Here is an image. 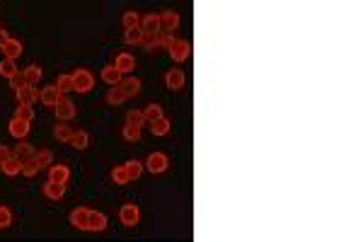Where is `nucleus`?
I'll return each instance as SVG.
<instances>
[{
    "label": "nucleus",
    "instance_id": "nucleus-7",
    "mask_svg": "<svg viewBox=\"0 0 363 242\" xmlns=\"http://www.w3.org/2000/svg\"><path fill=\"white\" fill-rule=\"evenodd\" d=\"M85 230H92V233H102V230H107V215L100 213V211H92V208H90Z\"/></svg>",
    "mask_w": 363,
    "mask_h": 242
},
{
    "label": "nucleus",
    "instance_id": "nucleus-36",
    "mask_svg": "<svg viewBox=\"0 0 363 242\" xmlns=\"http://www.w3.org/2000/svg\"><path fill=\"white\" fill-rule=\"evenodd\" d=\"M15 119L19 121H27V124H32V119H34V109L32 107H25V104H19L17 112H15Z\"/></svg>",
    "mask_w": 363,
    "mask_h": 242
},
{
    "label": "nucleus",
    "instance_id": "nucleus-22",
    "mask_svg": "<svg viewBox=\"0 0 363 242\" xmlns=\"http://www.w3.org/2000/svg\"><path fill=\"white\" fill-rule=\"evenodd\" d=\"M126 100H129V97L124 94V90H121L119 85H116V87H109V92L104 94V102H107V104H114V107H119V104H124Z\"/></svg>",
    "mask_w": 363,
    "mask_h": 242
},
{
    "label": "nucleus",
    "instance_id": "nucleus-12",
    "mask_svg": "<svg viewBox=\"0 0 363 242\" xmlns=\"http://www.w3.org/2000/svg\"><path fill=\"white\" fill-rule=\"evenodd\" d=\"M8 131H10V136L12 138H17V140H25L27 138V133H29V124L27 121H19L12 116V121L8 124Z\"/></svg>",
    "mask_w": 363,
    "mask_h": 242
},
{
    "label": "nucleus",
    "instance_id": "nucleus-18",
    "mask_svg": "<svg viewBox=\"0 0 363 242\" xmlns=\"http://www.w3.org/2000/svg\"><path fill=\"white\" fill-rule=\"evenodd\" d=\"M102 80L107 85H112V87H116V85H121V80H124V75L119 73V70H116V68H114V65H104L102 68Z\"/></svg>",
    "mask_w": 363,
    "mask_h": 242
},
{
    "label": "nucleus",
    "instance_id": "nucleus-30",
    "mask_svg": "<svg viewBox=\"0 0 363 242\" xmlns=\"http://www.w3.org/2000/svg\"><path fill=\"white\" fill-rule=\"evenodd\" d=\"M19 70H17V65H15V61H10V58H3V61H0V75H3V78H15V75H17Z\"/></svg>",
    "mask_w": 363,
    "mask_h": 242
},
{
    "label": "nucleus",
    "instance_id": "nucleus-24",
    "mask_svg": "<svg viewBox=\"0 0 363 242\" xmlns=\"http://www.w3.org/2000/svg\"><path fill=\"white\" fill-rule=\"evenodd\" d=\"M70 136H73V129L65 124V121H58L56 126H54V138L61 140V143H68L70 140Z\"/></svg>",
    "mask_w": 363,
    "mask_h": 242
},
{
    "label": "nucleus",
    "instance_id": "nucleus-23",
    "mask_svg": "<svg viewBox=\"0 0 363 242\" xmlns=\"http://www.w3.org/2000/svg\"><path fill=\"white\" fill-rule=\"evenodd\" d=\"M22 78H25V85H32V87H34V85L41 80V68H39L37 63L27 65V68H25V73H22Z\"/></svg>",
    "mask_w": 363,
    "mask_h": 242
},
{
    "label": "nucleus",
    "instance_id": "nucleus-14",
    "mask_svg": "<svg viewBox=\"0 0 363 242\" xmlns=\"http://www.w3.org/2000/svg\"><path fill=\"white\" fill-rule=\"evenodd\" d=\"M37 100H39V90L37 87H32V85H25V87L17 92V102L25 104V107H32Z\"/></svg>",
    "mask_w": 363,
    "mask_h": 242
},
{
    "label": "nucleus",
    "instance_id": "nucleus-25",
    "mask_svg": "<svg viewBox=\"0 0 363 242\" xmlns=\"http://www.w3.org/2000/svg\"><path fill=\"white\" fill-rule=\"evenodd\" d=\"M54 87H56L58 92H61V97H63L65 92H73V78H70V75H65V73H61V75L56 78Z\"/></svg>",
    "mask_w": 363,
    "mask_h": 242
},
{
    "label": "nucleus",
    "instance_id": "nucleus-42",
    "mask_svg": "<svg viewBox=\"0 0 363 242\" xmlns=\"http://www.w3.org/2000/svg\"><path fill=\"white\" fill-rule=\"evenodd\" d=\"M8 34H5V29H0V49H3V46H5V41H8Z\"/></svg>",
    "mask_w": 363,
    "mask_h": 242
},
{
    "label": "nucleus",
    "instance_id": "nucleus-41",
    "mask_svg": "<svg viewBox=\"0 0 363 242\" xmlns=\"http://www.w3.org/2000/svg\"><path fill=\"white\" fill-rule=\"evenodd\" d=\"M10 158H12V150H10L8 146H0V165H3V162H8Z\"/></svg>",
    "mask_w": 363,
    "mask_h": 242
},
{
    "label": "nucleus",
    "instance_id": "nucleus-34",
    "mask_svg": "<svg viewBox=\"0 0 363 242\" xmlns=\"http://www.w3.org/2000/svg\"><path fill=\"white\" fill-rule=\"evenodd\" d=\"M34 160H37L39 170L51 167V165H54V155H51V150H39V153H34Z\"/></svg>",
    "mask_w": 363,
    "mask_h": 242
},
{
    "label": "nucleus",
    "instance_id": "nucleus-29",
    "mask_svg": "<svg viewBox=\"0 0 363 242\" xmlns=\"http://www.w3.org/2000/svg\"><path fill=\"white\" fill-rule=\"evenodd\" d=\"M143 37H146V34H143V29H126V32H124V41H126V44H136V46H140V44H143Z\"/></svg>",
    "mask_w": 363,
    "mask_h": 242
},
{
    "label": "nucleus",
    "instance_id": "nucleus-19",
    "mask_svg": "<svg viewBox=\"0 0 363 242\" xmlns=\"http://www.w3.org/2000/svg\"><path fill=\"white\" fill-rule=\"evenodd\" d=\"M119 87L124 90V94H126V97H138V94H140V80H138V78H124Z\"/></svg>",
    "mask_w": 363,
    "mask_h": 242
},
{
    "label": "nucleus",
    "instance_id": "nucleus-35",
    "mask_svg": "<svg viewBox=\"0 0 363 242\" xmlns=\"http://www.w3.org/2000/svg\"><path fill=\"white\" fill-rule=\"evenodd\" d=\"M121 136H124L126 140H131V143H138L140 140V129L138 126H129V124H126L124 131H121Z\"/></svg>",
    "mask_w": 363,
    "mask_h": 242
},
{
    "label": "nucleus",
    "instance_id": "nucleus-40",
    "mask_svg": "<svg viewBox=\"0 0 363 242\" xmlns=\"http://www.w3.org/2000/svg\"><path fill=\"white\" fill-rule=\"evenodd\" d=\"M10 87H12V90H15V92H19V90H22V87H25V78H22V75H15V78H10Z\"/></svg>",
    "mask_w": 363,
    "mask_h": 242
},
{
    "label": "nucleus",
    "instance_id": "nucleus-32",
    "mask_svg": "<svg viewBox=\"0 0 363 242\" xmlns=\"http://www.w3.org/2000/svg\"><path fill=\"white\" fill-rule=\"evenodd\" d=\"M112 182H114V184H119V186H124V184H129V182H131L124 165H116V167L112 170Z\"/></svg>",
    "mask_w": 363,
    "mask_h": 242
},
{
    "label": "nucleus",
    "instance_id": "nucleus-28",
    "mask_svg": "<svg viewBox=\"0 0 363 242\" xmlns=\"http://www.w3.org/2000/svg\"><path fill=\"white\" fill-rule=\"evenodd\" d=\"M124 167H126V175H129L131 182H133V179H138L140 175H143V162H140V160H129Z\"/></svg>",
    "mask_w": 363,
    "mask_h": 242
},
{
    "label": "nucleus",
    "instance_id": "nucleus-43",
    "mask_svg": "<svg viewBox=\"0 0 363 242\" xmlns=\"http://www.w3.org/2000/svg\"><path fill=\"white\" fill-rule=\"evenodd\" d=\"M0 29H3V27H0Z\"/></svg>",
    "mask_w": 363,
    "mask_h": 242
},
{
    "label": "nucleus",
    "instance_id": "nucleus-27",
    "mask_svg": "<svg viewBox=\"0 0 363 242\" xmlns=\"http://www.w3.org/2000/svg\"><path fill=\"white\" fill-rule=\"evenodd\" d=\"M0 170H3L8 177H15V175H19V172H22V162H19L17 158H10L8 162H3V165H0Z\"/></svg>",
    "mask_w": 363,
    "mask_h": 242
},
{
    "label": "nucleus",
    "instance_id": "nucleus-6",
    "mask_svg": "<svg viewBox=\"0 0 363 242\" xmlns=\"http://www.w3.org/2000/svg\"><path fill=\"white\" fill-rule=\"evenodd\" d=\"M186 78H184V70H179V68H172V70H167L165 73V85H167L172 92H179L182 87H184Z\"/></svg>",
    "mask_w": 363,
    "mask_h": 242
},
{
    "label": "nucleus",
    "instance_id": "nucleus-8",
    "mask_svg": "<svg viewBox=\"0 0 363 242\" xmlns=\"http://www.w3.org/2000/svg\"><path fill=\"white\" fill-rule=\"evenodd\" d=\"M70 177V170L68 165H51L49 167V179L46 182H54V184H65Z\"/></svg>",
    "mask_w": 363,
    "mask_h": 242
},
{
    "label": "nucleus",
    "instance_id": "nucleus-13",
    "mask_svg": "<svg viewBox=\"0 0 363 242\" xmlns=\"http://www.w3.org/2000/svg\"><path fill=\"white\" fill-rule=\"evenodd\" d=\"M140 29H143V34H158L160 32V15H155V12L143 15V17H140Z\"/></svg>",
    "mask_w": 363,
    "mask_h": 242
},
{
    "label": "nucleus",
    "instance_id": "nucleus-39",
    "mask_svg": "<svg viewBox=\"0 0 363 242\" xmlns=\"http://www.w3.org/2000/svg\"><path fill=\"white\" fill-rule=\"evenodd\" d=\"M10 223H12V213H10V208L8 206H0V230L10 228Z\"/></svg>",
    "mask_w": 363,
    "mask_h": 242
},
{
    "label": "nucleus",
    "instance_id": "nucleus-11",
    "mask_svg": "<svg viewBox=\"0 0 363 242\" xmlns=\"http://www.w3.org/2000/svg\"><path fill=\"white\" fill-rule=\"evenodd\" d=\"M177 27H179V15L177 12L167 10V12H162V15H160V32L170 34L172 29H177Z\"/></svg>",
    "mask_w": 363,
    "mask_h": 242
},
{
    "label": "nucleus",
    "instance_id": "nucleus-4",
    "mask_svg": "<svg viewBox=\"0 0 363 242\" xmlns=\"http://www.w3.org/2000/svg\"><path fill=\"white\" fill-rule=\"evenodd\" d=\"M170 56H172L175 63H184L186 58L191 56V44H189L186 39H177V41L172 44V49H170Z\"/></svg>",
    "mask_w": 363,
    "mask_h": 242
},
{
    "label": "nucleus",
    "instance_id": "nucleus-10",
    "mask_svg": "<svg viewBox=\"0 0 363 242\" xmlns=\"http://www.w3.org/2000/svg\"><path fill=\"white\" fill-rule=\"evenodd\" d=\"M114 68H116L121 75H129L131 70L136 68V58L124 51V54H119V56H116V61H114Z\"/></svg>",
    "mask_w": 363,
    "mask_h": 242
},
{
    "label": "nucleus",
    "instance_id": "nucleus-38",
    "mask_svg": "<svg viewBox=\"0 0 363 242\" xmlns=\"http://www.w3.org/2000/svg\"><path fill=\"white\" fill-rule=\"evenodd\" d=\"M126 124H129V126H143V124H146V116H143V112H136V109H131L129 114H126Z\"/></svg>",
    "mask_w": 363,
    "mask_h": 242
},
{
    "label": "nucleus",
    "instance_id": "nucleus-37",
    "mask_svg": "<svg viewBox=\"0 0 363 242\" xmlns=\"http://www.w3.org/2000/svg\"><path fill=\"white\" fill-rule=\"evenodd\" d=\"M37 172H39V165H37V160H34V158H29V160H25V162H22V175H25V177L32 179Z\"/></svg>",
    "mask_w": 363,
    "mask_h": 242
},
{
    "label": "nucleus",
    "instance_id": "nucleus-26",
    "mask_svg": "<svg viewBox=\"0 0 363 242\" xmlns=\"http://www.w3.org/2000/svg\"><path fill=\"white\" fill-rule=\"evenodd\" d=\"M121 22H124V29H138L140 27V15L136 12V10H129V12H124Z\"/></svg>",
    "mask_w": 363,
    "mask_h": 242
},
{
    "label": "nucleus",
    "instance_id": "nucleus-9",
    "mask_svg": "<svg viewBox=\"0 0 363 242\" xmlns=\"http://www.w3.org/2000/svg\"><path fill=\"white\" fill-rule=\"evenodd\" d=\"M58 100H61V92H58L54 85H49V87H44V90L39 92V102L44 104V107H51V109H54L58 104Z\"/></svg>",
    "mask_w": 363,
    "mask_h": 242
},
{
    "label": "nucleus",
    "instance_id": "nucleus-33",
    "mask_svg": "<svg viewBox=\"0 0 363 242\" xmlns=\"http://www.w3.org/2000/svg\"><path fill=\"white\" fill-rule=\"evenodd\" d=\"M143 116H146V121H158V119H162V107L160 104H148L146 109H143Z\"/></svg>",
    "mask_w": 363,
    "mask_h": 242
},
{
    "label": "nucleus",
    "instance_id": "nucleus-3",
    "mask_svg": "<svg viewBox=\"0 0 363 242\" xmlns=\"http://www.w3.org/2000/svg\"><path fill=\"white\" fill-rule=\"evenodd\" d=\"M167 165H170V160L165 153H150L148 160L143 162V167L148 170V172H153V175H162L167 170Z\"/></svg>",
    "mask_w": 363,
    "mask_h": 242
},
{
    "label": "nucleus",
    "instance_id": "nucleus-5",
    "mask_svg": "<svg viewBox=\"0 0 363 242\" xmlns=\"http://www.w3.org/2000/svg\"><path fill=\"white\" fill-rule=\"evenodd\" d=\"M54 112H56V116H58V121H70L78 114V109H75V104L68 100V97H61L58 100V104L54 107Z\"/></svg>",
    "mask_w": 363,
    "mask_h": 242
},
{
    "label": "nucleus",
    "instance_id": "nucleus-17",
    "mask_svg": "<svg viewBox=\"0 0 363 242\" xmlns=\"http://www.w3.org/2000/svg\"><path fill=\"white\" fill-rule=\"evenodd\" d=\"M34 146L32 143H27V140H19V146L15 150H12V158H17L19 162H25V160H29V158H34Z\"/></svg>",
    "mask_w": 363,
    "mask_h": 242
},
{
    "label": "nucleus",
    "instance_id": "nucleus-15",
    "mask_svg": "<svg viewBox=\"0 0 363 242\" xmlns=\"http://www.w3.org/2000/svg\"><path fill=\"white\" fill-rule=\"evenodd\" d=\"M41 194L51 199V201H58V199H63L65 194V184H54V182H46V184L41 186Z\"/></svg>",
    "mask_w": 363,
    "mask_h": 242
},
{
    "label": "nucleus",
    "instance_id": "nucleus-2",
    "mask_svg": "<svg viewBox=\"0 0 363 242\" xmlns=\"http://www.w3.org/2000/svg\"><path fill=\"white\" fill-rule=\"evenodd\" d=\"M119 221L126 228H136L140 223V208L136 204H124L119 211Z\"/></svg>",
    "mask_w": 363,
    "mask_h": 242
},
{
    "label": "nucleus",
    "instance_id": "nucleus-16",
    "mask_svg": "<svg viewBox=\"0 0 363 242\" xmlns=\"http://www.w3.org/2000/svg\"><path fill=\"white\" fill-rule=\"evenodd\" d=\"M0 51L5 54V58L15 61V58L22 56V41H19V39H8V41H5V46L0 49Z\"/></svg>",
    "mask_w": 363,
    "mask_h": 242
},
{
    "label": "nucleus",
    "instance_id": "nucleus-31",
    "mask_svg": "<svg viewBox=\"0 0 363 242\" xmlns=\"http://www.w3.org/2000/svg\"><path fill=\"white\" fill-rule=\"evenodd\" d=\"M150 131H153V136H167L170 133V119H158V121H153L150 124Z\"/></svg>",
    "mask_w": 363,
    "mask_h": 242
},
{
    "label": "nucleus",
    "instance_id": "nucleus-20",
    "mask_svg": "<svg viewBox=\"0 0 363 242\" xmlns=\"http://www.w3.org/2000/svg\"><path fill=\"white\" fill-rule=\"evenodd\" d=\"M87 213H90V208H73L70 211V225H75V228H80V230H85V225H87Z\"/></svg>",
    "mask_w": 363,
    "mask_h": 242
},
{
    "label": "nucleus",
    "instance_id": "nucleus-1",
    "mask_svg": "<svg viewBox=\"0 0 363 242\" xmlns=\"http://www.w3.org/2000/svg\"><path fill=\"white\" fill-rule=\"evenodd\" d=\"M70 78H73V92L87 94L94 87V75L90 73L87 68H78V70H75Z\"/></svg>",
    "mask_w": 363,
    "mask_h": 242
},
{
    "label": "nucleus",
    "instance_id": "nucleus-21",
    "mask_svg": "<svg viewBox=\"0 0 363 242\" xmlns=\"http://www.w3.org/2000/svg\"><path fill=\"white\" fill-rule=\"evenodd\" d=\"M68 146H73L75 150H85L90 146V136H87V131H73V136L68 140Z\"/></svg>",
    "mask_w": 363,
    "mask_h": 242
}]
</instances>
